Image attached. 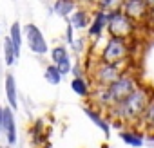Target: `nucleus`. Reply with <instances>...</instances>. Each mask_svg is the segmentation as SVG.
Instances as JSON below:
<instances>
[{"label":"nucleus","instance_id":"1","mask_svg":"<svg viewBox=\"0 0 154 148\" xmlns=\"http://www.w3.org/2000/svg\"><path fill=\"white\" fill-rule=\"evenodd\" d=\"M154 89H150L149 85H143L140 83L134 92H131L125 99H122L118 105H114L111 110H107V117L114 123H120L123 126H136L147 103H149V98L152 94Z\"/></svg>","mask_w":154,"mask_h":148},{"label":"nucleus","instance_id":"24","mask_svg":"<svg viewBox=\"0 0 154 148\" xmlns=\"http://www.w3.org/2000/svg\"><path fill=\"white\" fill-rule=\"evenodd\" d=\"M65 38H67V42L72 45L74 43V29L71 27V25H67V31H65Z\"/></svg>","mask_w":154,"mask_h":148},{"label":"nucleus","instance_id":"26","mask_svg":"<svg viewBox=\"0 0 154 148\" xmlns=\"http://www.w3.org/2000/svg\"><path fill=\"white\" fill-rule=\"evenodd\" d=\"M2 116H4V107H0V128H2Z\"/></svg>","mask_w":154,"mask_h":148},{"label":"nucleus","instance_id":"2","mask_svg":"<svg viewBox=\"0 0 154 148\" xmlns=\"http://www.w3.org/2000/svg\"><path fill=\"white\" fill-rule=\"evenodd\" d=\"M140 83H141V81L138 80V76H136L134 72L125 70L112 85H109V87H105V89H94L93 94H91V98H89V101H91L96 108L107 112V110H111L114 105H118L122 99H125L131 92H134V89H136Z\"/></svg>","mask_w":154,"mask_h":148},{"label":"nucleus","instance_id":"23","mask_svg":"<svg viewBox=\"0 0 154 148\" xmlns=\"http://www.w3.org/2000/svg\"><path fill=\"white\" fill-rule=\"evenodd\" d=\"M94 2L96 0H76L78 7H87V9H94Z\"/></svg>","mask_w":154,"mask_h":148},{"label":"nucleus","instance_id":"5","mask_svg":"<svg viewBox=\"0 0 154 148\" xmlns=\"http://www.w3.org/2000/svg\"><path fill=\"white\" fill-rule=\"evenodd\" d=\"M132 40H122V38H112L109 36L107 42L102 45L100 52H98V58L107 61V63H120V65H125L129 60H131V45Z\"/></svg>","mask_w":154,"mask_h":148},{"label":"nucleus","instance_id":"15","mask_svg":"<svg viewBox=\"0 0 154 148\" xmlns=\"http://www.w3.org/2000/svg\"><path fill=\"white\" fill-rule=\"evenodd\" d=\"M4 89H6L8 105H9L13 110H17V108H18V90H17V81H15V76H13V74H8V76H6Z\"/></svg>","mask_w":154,"mask_h":148},{"label":"nucleus","instance_id":"6","mask_svg":"<svg viewBox=\"0 0 154 148\" xmlns=\"http://www.w3.org/2000/svg\"><path fill=\"white\" fill-rule=\"evenodd\" d=\"M24 31V38H26V43L27 47L35 52V54H47L49 52V45H47V40L44 36V33L38 29V25L35 24H26L22 27Z\"/></svg>","mask_w":154,"mask_h":148},{"label":"nucleus","instance_id":"28","mask_svg":"<svg viewBox=\"0 0 154 148\" xmlns=\"http://www.w3.org/2000/svg\"><path fill=\"white\" fill-rule=\"evenodd\" d=\"M0 130H2V128H0Z\"/></svg>","mask_w":154,"mask_h":148},{"label":"nucleus","instance_id":"13","mask_svg":"<svg viewBox=\"0 0 154 148\" xmlns=\"http://www.w3.org/2000/svg\"><path fill=\"white\" fill-rule=\"evenodd\" d=\"M71 89H72V92L76 94V96H80V98H84V99H89L91 98V94H93V85H91V81H89V78L85 76V74H80V76H74L72 80H71Z\"/></svg>","mask_w":154,"mask_h":148},{"label":"nucleus","instance_id":"21","mask_svg":"<svg viewBox=\"0 0 154 148\" xmlns=\"http://www.w3.org/2000/svg\"><path fill=\"white\" fill-rule=\"evenodd\" d=\"M49 56H51V63H60L62 60H65V58H69L71 56V52H69V49L65 47V45H54L53 49H49Z\"/></svg>","mask_w":154,"mask_h":148},{"label":"nucleus","instance_id":"27","mask_svg":"<svg viewBox=\"0 0 154 148\" xmlns=\"http://www.w3.org/2000/svg\"><path fill=\"white\" fill-rule=\"evenodd\" d=\"M0 148H9V146H0Z\"/></svg>","mask_w":154,"mask_h":148},{"label":"nucleus","instance_id":"25","mask_svg":"<svg viewBox=\"0 0 154 148\" xmlns=\"http://www.w3.org/2000/svg\"><path fill=\"white\" fill-rule=\"evenodd\" d=\"M145 2H147L149 9H150V11H154V0H145Z\"/></svg>","mask_w":154,"mask_h":148},{"label":"nucleus","instance_id":"11","mask_svg":"<svg viewBox=\"0 0 154 148\" xmlns=\"http://www.w3.org/2000/svg\"><path fill=\"white\" fill-rule=\"evenodd\" d=\"M2 130L6 132L8 143L15 144L17 143V123H15V110L8 105L4 107V116H2Z\"/></svg>","mask_w":154,"mask_h":148},{"label":"nucleus","instance_id":"18","mask_svg":"<svg viewBox=\"0 0 154 148\" xmlns=\"http://www.w3.org/2000/svg\"><path fill=\"white\" fill-rule=\"evenodd\" d=\"M122 4H123V0H96L94 9L103 11V13H114L122 9Z\"/></svg>","mask_w":154,"mask_h":148},{"label":"nucleus","instance_id":"22","mask_svg":"<svg viewBox=\"0 0 154 148\" xmlns=\"http://www.w3.org/2000/svg\"><path fill=\"white\" fill-rule=\"evenodd\" d=\"M56 67H58V70H60L62 76H67V74H71V72H72V60H71V56L65 58V60H62L60 63H56Z\"/></svg>","mask_w":154,"mask_h":148},{"label":"nucleus","instance_id":"7","mask_svg":"<svg viewBox=\"0 0 154 148\" xmlns=\"http://www.w3.org/2000/svg\"><path fill=\"white\" fill-rule=\"evenodd\" d=\"M107 24H109V13L93 9V16H91V24L87 27V38L91 42H98L105 33H107Z\"/></svg>","mask_w":154,"mask_h":148},{"label":"nucleus","instance_id":"4","mask_svg":"<svg viewBox=\"0 0 154 148\" xmlns=\"http://www.w3.org/2000/svg\"><path fill=\"white\" fill-rule=\"evenodd\" d=\"M140 24H136L131 16H127L122 9L109 13V24H107V36L122 38V40H134L138 34Z\"/></svg>","mask_w":154,"mask_h":148},{"label":"nucleus","instance_id":"12","mask_svg":"<svg viewBox=\"0 0 154 148\" xmlns=\"http://www.w3.org/2000/svg\"><path fill=\"white\" fill-rule=\"evenodd\" d=\"M91 16H93V9H87V7H78L71 16H69V25L74 29V31H82V29H87L89 24H91Z\"/></svg>","mask_w":154,"mask_h":148},{"label":"nucleus","instance_id":"8","mask_svg":"<svg viewBox=\"0 0 154 148\" xmlns=\"http://www.w3.org/2000/svg\"><path fill=\"white\" fill-rule=\"evenodd\" d=\"M122 11L127 16H131L136 24H145V20L150 15V9H149L145 0H123Z\"/></svg>","mask_w":154,"mask_h":148},{"label":"nucleus","instance_id":"19","mask_svg":"<svg viewBox=\"0 0 154 148\" xmlns=\"http://www.w3.org/2000/svg\"><path fill=\"white\" fill-rule=\"evenodd\" d=\"M4 60H6V65H8V67L15 65V61L18 60L17 49H15V45H13V42H11L9 36L4 38Z\"/></svg>","mask_w":154,"mask_h":148},{"label":"nucleus","instance_id":"3","mask_svg":"<svg viewBox=\"0 0 154 148\" xmlns=\"http://www.w3.org/2000/svg\"><path fill=\"white\" fill-rule=\"evenodd\" d=\"M127 70L125 65L120 63H107L98 56L94 60H87L85 63V76L89 78L93 89H105L112 85L122 74Z\"/></svg>","mask_w":154,"mask_h":148},{"label":"nucleus","instance_id":"17","mask_svg":"<svg viewBox=\"0 0 154 148\" xmlns=\"http://www.w3.org/2000/svg\"><path fill=\"white\" fill-rule=\"evenodd\" d=\"M17 49V54L20 56V51H22V43H24V31H22V24L20 22H13L11 27H9V34H8Z\"/></svg>","mask_w":154,"mask_h":148},{"label":"nucleus","instance_id":"9","mask_svg":"<svg viewBox=\"0 0 154 148\" xmlns=\"http://www.w3.org/2000/svg\"><path fill=\"white\" fill-rule=\"evenodd\" d=\"M136 126L145 135L154 139V90H152V94L149 98V103H147V107H145V110H143V114H141V117H140Z\"/></svg>","mask_w":154,"mask_h":148},{"label":"nucleus","instance_id":"10","mask_svg":"<svg viewBox=\"0 0 154 148\" xmlns=\"http://www.w3.org/2000/svg\"><path fill=\"white\" fill-rule=\"evenodd\" d=\"M118 135L127 146H132V148H140L145 143V134L138 126H123Z\"/></svg>","mask_w":154,"mask_h":148},{"label":"nucleus","instance_id":"16","mask_svg":"<svg viewBox=\"0 0 154 148\" xmlns=\"http://www.w3.org/2000/svg\"><path fill=\"white\" fill-rule=\"evenodd\" d=\"M76 9H78L76 0H54L53 4V11L62 18H69Z\"/></svg>","mask_w":154,"mask_h":148},{"label":"nucleus","instance_id":"14","mask_svg":"<svg viewBox=\"0 0 154 148\" xmlns=\"http://www.w3.org/2000/svg\"><path fill=\"white\" fill-rule=\"evenodd\" d=\"M85 114L89 116V119L105 134V135H109L111 134V125H109V117H107V114L103 112V110H100V108H91V107H85Z\"/></svg>","mask_w":154,"mask_h":148},{"label":"nucleus","instance_id":"20","mask_svg":"<svg viewBox=\"0 0 154 148\" xmlns=\"http://www.w3.org/2000/svg\"><path fill=\"white\" fill-rule=\"evenodd\" d=\"M44 78H45V81H47L49 85H58L63 76L60 74V70H58V67H56L54 63H49V65L45 67V70H44Z\"/></svg>","mask_w":154,"mask_h":148}]
</instances>
